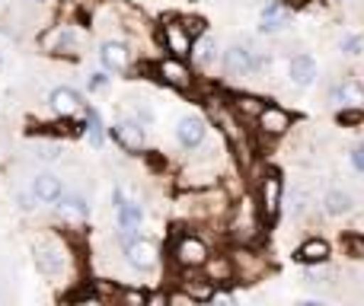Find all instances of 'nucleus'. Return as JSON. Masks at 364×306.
Returning <instances> with one entry per match:
<instances>
[{
  "instance_id": "nucleus-6",
  "label": "nucleus",
  "mask_w": 364,
  "mask_h": 306,
  "mask_svg": "<svg viewBox=\"0 0 364 306\" xmlns=\"http://www.w3.org/2000/svg\"><path fill=\"white\" fill-rule=\"evenodd\" d=\"M256 121H259V131L269 134V138H278V134H284L291 128V115L282 106H262Z\"/></svg>"
},
{
  "instance_id": "nucleus-7",
  "label": "nucleus",
  "mask_w": 364,
  "mask_h": 306,
  "mask_svg": "<svg viewBox=\"0 0 364 306\" xmlns=\"http://www.w3.org/2000/svg\"><path fill=\"white\" fill-rule=\"evenodd\" d=\"M164 45L166 51H173V58H192V35H188L186 29H182V23H166L164 26Z\"/></svg>"
},
{
  "instance_id": "nucleus-22",
  "label": "nucleus",
  "mask_w": 364,
  "mask_h": 306,
  "mask_svg": "<svg viewBox=\"0 0 364 306\" xmlns=\"http://www.w3.org/2000/svg\"><path fill=\"white\" fill-rule=\"evenodd\" d=\"M61 211L68 214V217H77V220H83L90 214V207H87V198H83V195H64L61 192Z\"/></svg>"
},
{
  "instance_id": "nucleus-33",
  "label": "nucleus",
  "mask_w": 364,
  "mask_h": 306,
  "mask_svg": "<svg viewBox=\"0 0 364 306\" xmlns=\"http://www.w3.org/2000/svg\"><path fill=\"white\" fill-rule=\"evenodd\" d=\"M352 163H355V169H361L364 173V144L355 147V153H352Z\"/></svg>"
},
{
  "instance_id": "nucleus-20",
  "label": "nucleus",
  "mask_w": 364,
  "mask_h": 306,
  "mask_svg": "<svg viewBox=\"0 0 364 306\" xmlns=\"http://www.w3.org/2000/svg\"><path fill=\"white\" fill-rule=\"evenodd\" d=\"M361 99H364V89L355 80H346L333 89V102H339V106H355V102H361Z\"/></svg>"
},
{
  "instance_id": "nucleus-30",
  "label": "nucleus",
  "mask_w": 364,
  "mask_h": 306,
  "mask_svg": "<svg viewBox=\"0 0 364 306\" xmlns=\"http://www.w3.org/2000/svg\"><path fill=\"white\" fill-rule=\"evenodd\" d=\"M125 303H134V306H144L147 303V294L144 290H125V297H122Z\"/></svg>"
},
{
  "instance_id": "nucleus-13",
  "label": "nucleus",
  "mask_w": 364,
  "mask_h": 306,
  "mask_svg": "<svg viewBox=\"0 0 364 306\" xmlns=\"http://www.w3.org/2000/svg\"><path fill=\"white\" fill-rule=\"evenodd\" d=\"M205 121L201 119H195V115H186V119H179V125H176V138H179V144L182 147H198L201 141H205Z\"/></svg>"
},
{
  "instance_id": "nucleus-2",
  "label": "nucleus",
  "mask_w": 364,
  "mask_h": 306,
  "mask_svg": "<svg viewBox=\"0 0 364 306\" xmlns=\"http://www.w3.org/2000/svg\"><path fill=\"white\" fill-rule=\"evenodd\" d=\"M278 211H282V179L275 173L265 175L262 185H259V214L265 220H275Z\"/></svg>"
},
{
  "instance_id": "nucleus-31",
  "label": "nucleus",
  "mask_w": 364,
  "mask_h": 306,
  "mask_svg": "<svg viewBox=\"0 0 364 306\" xmlns=\"http://www.w3.org/2000/svg\"><path fill=\"white\" fill-rule=\"evenodd\" d=\"M106 83H109V77L106 74H93V80H90V89H106Z\"/></svg>"
},
{
  "instance_id": "nucleus-11",
  "label": "nucleus",
  "mask_w": 364,
  "mask_h": 306,
  "mask_svg": "<svg viewBox=\"0 0 364 306\" xmlns=\"http://www.w3.org/2000/svg\"><path fill=\"white\" fill-rule=\"evenodd\" d=\"M36 265L42 275H61L64 271V252L51 243H38L36 246Z\"/></svg>"
},
{
  "instance_id": "nucleus-18",
  "label": "nucleus",
  "mask_w": 364,
  "mask_h": 306,
  "mask_svg": "<svg viewBox=\"0 0 364 306\" xmlns=\"http://www.w3.org/2000/svg\"><path fill=\"white\" fill-rule=\"evenodd\" d=\"M284 26H288V10H284L282 4H269V6H265V10H262V26H259V29L269 35V32H282Z\"/></svg>"
},
{
  "instance_id": "nucleus-17",
  "label": "nucleus",
  "mask_w": 364,
  "mask_h": 306,
  "mask_svg": "<svg viewBox=\"0 0 364 306\" xmlns=\"http://www.w3.org/2000/svg\"><path fill=\"white\" fill-rule=\"evenodd\" d=\"M294 258L304 265H323L329 258V243H323V239H307V243L297 249Z\"/></svg>"
},
{
  "instance_id": "nucleus-28",
  "label": "nucleus",
  "mask_w": 364,
  "mask_h": 306,
  "mask_svg": "<svg viewBox=\"0 0 364 306\" xmlns=\"http://www.w3.org/2000/svg\"><path fill=\"white\" fill-rule=\"evenodd\" d=\"M179 23H182V29H186L192 38L205 32V19H198V16H186V19H179Z\"/></svg>"
},
{
  "instance_id": "nucleus-29",
  "label": "nucleus",
  "mask_w": 364,
  "mask_h": 306,
  "mask_svg": "<svg viewBox=\"0 0 364 306\" xmlns=\"http://www.w3.org/2000/svg\"><path fill=\"white\" fill-rule=\"evenodd\" d=\"M346 246H348V252H352L355 258H364V239L361 236H348Z\"/></svg>"
},
{
  "instance_id": "nucleus-14",
  "label": "nucleus",
  "mask_w": 364,
  "mask_h": 306,
  "mask_svg": "<svg viewBox=\"0 0 364 306\" xmlns=\"http://www.w3.org/2000/svg\"><path fill=\"white\" fill-rule=\"evenodd\" d=\"M51 109H55L58 115H77L83 109V102H80V96H77V89H70V87H58V89H51Z\"/></svg>"
},
{
  "instance_id": "nucleus-15",
  "label": "nucleus",
  "mask_w": 364,
  "mask_h": 306,
  "mask_svg": "<svg viewBox=\"0 0 364 306\" xmlns=\"http://www.w3.org/2000/svg\"><path fill=\"white\" fill-rule=\"evenodd\" d=\"M100 58L109 70H128V64H132V55H128V48L122 42H106L100 48Z\"/></svg>"
},
{
  "instance_id": "nucleus-25",
  "label": "nucleus",
  "mask_w": 364,
  "mask_h": 306,
  "mask_svg": "<svg viewBox=\"0 0 364 306\" xmlns=\"http://www.w3.org/2000/svg\"><path fill=\"white\" fill-rule=\"evenodd\" d=\"M87 128H90V141H93V147H100L102 144V121L93 109L87 112Z\"/></svg>"
},
{
  "instance_id": "nucleus-10",
  "label": "nucleus",
  "mask_w": 364,
  "mask_h": 306,
  "mask_svg": "<svg viewBox=\"0 0 364 306\" xmlns=\"http://www.w3.org/2000/svg\"><path fill=\"white\" fill-rule=\"evenodd\" d=\"M61 192H64V185L55 173H38L36 182H32V198L42 201V204H58Z\"/></svg>"
},
{
  "instance_id": "nucleus-3",
  "label": "nucleus",
  "mask_w": 364,
  "mask_h": 306,
  "mask_svg": "<svg viewBox=\"0 0 364 306\" xmlns=\"http://www.w3.org/2000/svg\"><path fill=\"white\" fill-rule=\"evenodd\" d=\"M173 256H176V262L182 268H201V265L208 262V246L201 243L198 236H182L176 243V249H173Z\"/></svg>"
},
{
  "instance_id": "nucleus-12",
  "label": "nucleus",
  "mask_w": 364,
  "mask_h": 306,
  "mask_svg": "<svg viewBox=\"0 0 364 306\" xmlns=\"http://www.w3.org/2000/svg\"><path fill=\"white\" fill-rule=\"evenodd\" d=\"M112 138L119 141L128 153H138L141 147H144V128H141L138 121H119V125L112 128Z\"/></svg>"
},
{
  "instance_id": "nucleus-16",
  "label": "nucleus",
  "mask_w": 364,
  "mask_h": 306,
  "mask_svg": "<svg viewBox=\"0 0 364 306\" xmlns=\"http://www.w3.org/2000/svg\"><path fill=\"white\" fill-rule=\"evenodd\" d=\"M291 80L297 83V87H310V83L316 80V61L310 55H297L291 58Z\"/></svg>"
},
{
  "instance_id": "nucleus-1",
  "label": "nucleus",
  "mask_w": 364,
  "mask_h": 306,
  "mask_svg": "<svg viewBox=\"0 0 364 306\" xmlns=\"http://www.w3.org/2000/svg\"><path fill=\"white\" fill-rule=\"evenodd\" d=\"M256 67H259V61L252 55V48H246V45H230L224 51V70L230 77H237V80H246Z\"/></svg>"
},
{
  "instance_id": "nucleus-4",
  "label": "nucleus",
  "mask_w": 364,
  "mask_h": 306,
  "mask_svg": "<svg viewBox=\"0 0 364 306\" xmlns=\"http://www.w3.org/2000/svg\"><path fill=\"white\" fill-rule=\"evenodd\" d=\"M230 230H233V236L243 239V243H250V239L259 233V217H256V207H252L250 198H243L237 204V217H233Z\"/></svg>"
},
{
  "instance_id": "nucleus-9",
  "label": "nucleus",
  "mask_w": 364,
  "mask_h": 306,
  "mask_svg": "<svg viewBox=\"0 0 364 306\" xmlns=\"http://www.w3.org/2000/svg\"><path fill=\"white\" fill-rule=\"evenodd\" d=\"M157 74H160V80L170 83V87H176V89L192 87V74H188V67L182 64V58H166V61H160Z\"/></svg>"
},
{
  "instance_id": "nucleus-26",
  "label": "nucleus",
  "mask_w": 364,
  "mask_h": 306,
  "mask_svg": "<svg viewBox=\"0 0 364 306\" xmlns=\"http://www.w3.org/2000/svg\"><path fill=\"white\" fill-rule=\"evenodd\" d=\"M361 121H364V112H361V109H342V112H339V125H346V128L361 125Z\"/></svg>"
},
{
  "instance_id": "nucleus-27",
  "label": "nucleus",
  "mask_w": 364,
  "mask_h": 306,
  "mask_svg": "<svg viewBox=\"0 0 364 306\" xmlns=\"http://www.w3.org/2000/svg\"><path fill=\"white\" fill-rule=\"evenodd\" d=\"M342 51H346V55H361L364 51V35H348V38H342Z\"/></svg>"
},
{
  "instance_id": "nucleus-5",
  "label": "nucleus",
  "mask_w": 364,
  "mask_h": 306,
  "mask_svg": "<svg viewBox=\"0 0 364 306\" xmlns=\"http://www.w3.org/2000/svg\"><path fill=\"white\" fill-rule=\"evenodd\" d=\"M125 256H128V262L134 265L138 271H151L154 265H157V246L151 243V239H128L125 243Z\"/></svg>"
},
{
  "instance_id": "nucleus-8",
  "label": "nucleus",
  "mask_w": 364,
  "mask_h": 306,
  "mask_svg": "<svg viewBox=\"0 0 364 306\" xmlns=\"http://www.w3.org/2000/svg\"><path fill=\"white\" fill-rule=\"evenodd\" d=\"M115 207H119L122 243H128V239H134V233H138V226H141V207L122 198V192H115Z\"/></svg>"
},
{
  "instance_id": "nucleus-32",
  "label": "nucleus",
  "mask_w": 364,
  "mask_h": 306,
  "mask_svg": "<svg viewBox=\"0 0 364 306\" xmlns=\"http://www.w3.org/2000/svg\"><path fill=\"white\" fill-rule=\"evenodd\" d=\"M38 156H42V160H58V147H55V144L38 147Z\"/></svg>"
},
{
  "instance_id": "nucleus-19",
  "label": "nucleus",
  "mask_w": 364,
  "mask_h": 306,
  "mask_svg": "<svg viewBox=\"0 0 364 306\" xmlns=\"http://www.w3.org/2000/svg\"><path fill=\"white\" fill-rule=\"evenodd\" d=\"M323 207H326V214H333V217L348 214L352 211V195L342 192V188H333V192H326V198H323Z\"/></svg>"
},
{
  "instance_id": "nucleus-34",
  "label": "nucleus",
  "mask_w": 364,
  "mask_h": 306,
  "mask_svg": "<svg viewBox=\"0 0 364 306\" xmlns=\"http://www.w3.org/2000/svg\"><path fill=\"white\" fill-rule=\"evenodd\" d=\"M284 4H288V6H304L307 0H284Z\"/></svg>"
},
{
  "instance_id": "nucleus-24",
  "label": "nucleus",
  "mask_w": 364,
  "mask_h": 306,
  "mask_svg": "<svg viewBox=\"0 0 364 306\" xmlns=\"http://www.w3.org/2000/svg\"><path fill=\"white\" fill-rule=\"evenodd\" d=\"M192 58L201 64H211L214 61V38H201L198 45L192 42Z\"/></svg>"
},
{
  "instance_id": "nucleus-23",
  "label": "nucleus",
  "mask_w": 364,
  "mask_h": 306,
  "mask_svg": "<svg viewBox=\"0 0 364 306\" xmlns=\"http://www.w3.org/2000/svg\"><path fill=\"white\" fill-rule=\"evenodd\" d=\"M262 106H265V102L256 99V96H240V99H233V109H237L240 115H252V119L262 112Z\"/></svg>"
},
{
  "instance_id": "nucleus-21",
  "label": "nucleus",
  "mask_w": 364,
  "mask_h": 306,
  "mask_svg": "<svg viewBox=\"0 0 364 306\" xmlns=\"http://www.w3.org/2000/svg\"><path fill=\"white\" fill-rule=\"evenodd\" d=\"M201 268H208V281L211 284H224L233 278V262L230 258H220V262H211V256H208V262L201 265Z\"/></svg>"
}]
</instances>
